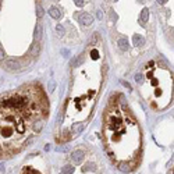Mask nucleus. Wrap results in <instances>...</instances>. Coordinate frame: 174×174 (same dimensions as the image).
<instances>
[{
  "label": "nucleus",
  "instance_id": "ddd939ff",
  "mask_svg": "<svg viewBox=\"0 0 174 174\" xmlns=\"http://www.w3.org/2000/svg\"><path fill=\"white\" fill-rule=\"evenodd\" d=\"M35 38H36L38 41L42 38V27H41V25H38L36 29H35Z\"/></svg>",
  "mask_w": 174,
  "mask_h": 174
},
{
  "label": "nucleus",
  "instance_id": "f03ea898",
  "mask_svg": "<svg viewBox=\"0 0 174 174\" xmlns=\"http://www.w3.org/2000/svg\"><path fill=\"white\" fill-rule=\"evenodd\" d=\"M103 138L106 151L114 163L130 162L132 169L137 167L142 148L141 128L121 100L111 99L103 114Z\"/></svg>",
  "mask_w": 174,
  "mask_h": 174
},
{
  "label": "nucleus",
  "instance_id": "2eb2a0df",
  "mask_svg": "<svg viewBox=\"0 0 174 174\" xmlns=\"http://www.w3.org/2000/svg\"><path fill=\"white\" fill-rule=\"evenodd\" d=\"M67 149H68V146H59V148H57L59 152H60V151H61V152H65Z\"/></svg>",
  "mask_w": 174,
  "mask_h": 174
},
{
  "label": "nucleus",
  "instance_id": "f257e3e1",
  "mask_svg": "<svg viewBox=\"0 0 174 174\" xmlns=\"http://www.w3.org/2000/svg\"><path fill=\"white\" fill-rule=\"evenodd\" d=\"M49 116V102L39 84H28L0 96V151L9 157L38 135Z\"/></svg>",
  "mask_w": 174,
  "mask_h": 174
},
{
  "label": "nucleus",
  "instance_id": "f3484780",
  "mask_svg": "<svg viewBox=\"0 0 174 174\" xmlns=\"http://www.w3.org/2000/svg\"><path fill=\"white\" fill-rule=\"evenodd\" d=\"M3 59H4V52L0 49V60H3Z\"/></svg>",
  "mask_w": 174,
  "mask_h": 174
},
{
  "label": "nucleus",
  "instance_id": "4468645a",
  "mask_svg": "<svg viewBox=\"0 0 174 174\" xmlns=\"http://www.w3.org/2000/svg\"><path fill=\"white\" fill-rule=\"evenodd\" d=\"M36 14H38V17H39V18L43 15V9H42V6H41V4L36 7Z\"/></svg>",
  "mask_w": 174,
  "mask_h": 174
},
{
  "label": "nucleus",
  "instance_id": "a211bd4d",
  "mask_svg": "<svg viewBox=\"0 0 174 174\" xmlns=\"http://www.w3.org/2000/svg\"><path fill=\"white\" fill-rule=\"evenodd\" d=\"M157 1H159V3H160V1H164V0H157Z\"/></svg>",
  "mask_w": 174,
  "mask_h": 174
},
{
  "label": "nucleus",
  "instance_id": "0eeeda50",
  "mask_svg": "<svg viewBox=\"0 0 174 174\" xmlns=\"http://www.w3.org/2000/svg\"><path fill=\"white\" fill-rule=\"evenodd\" d=\"M81 21L84 22V25H91V24L93 22V17H92L91 14H88V13H84V14L81 15Z\"/></svg>",
  "mask_w": 174,
  "mask_h": 174
},
{
  "label": "nucleus",
  "instance_id": "20e7f679",
  "mask_svg": "<svg viewBox=\"0 0 174 174\" xmlns=\"http://www.w3.org/2000/svg\"><path fill=\"white\" fill-rule=\"evenodd\" d=\"M71 160L75 164L82 163V160H84V152L82 151H74V152L71 153Z\"/></svg>",
  "mask_w": 174,
  "mask_h": 174
},
{
  "label": "nucleus",
  "instance_id": "6e6552de",
  "mask_svg": "<svg viewBox=\"0 0 174 174\" xmlns=\"http://www.w3.org/2000/svg\"><path fill=\"white\" fill-rule=\"evenodd\" d=\"M21 174H41L36 169H33V167H28V166H25L24 169H22Z\"/></svg>",
  "mask_w": 174,
  "mask_h": 174
},
{
  "label": "nucleus",
  "instance_id": "1a4fd4ad",
  "mask_svg": "<svg viewBox=\"0 0 174 174\" xmlns=\"http://www.w3.org/2000/svg\"><path fill=\"white\" fill-rule=\"evenodd\" d=\"M49 14H50L53 18H56V20H59V18H60V11L57 10L56 7H50V10H49Z\"/></svg>",
  "mask_w": 174,
  "mask_h": 174
},
{
  "label": "nucleus",
  "instance_id": "9d476101",
  "mask_svg": "<svg viewBox=\"0 0 174 174\" xmlns=\"http://www.w3.org/2000/svg\"><path fill=\"white\" fill-rule=\"evenodd\" d=\"M74 171V167L71 166V164H67L63 167V170H61V174H71Z\"/></svg>",
  "mask_w": 174,
  "mask_h": 174
},
{
  "label": "nucleus",
  "instance_id": "7ed1b4c3",
  "mask_svg": "<svg viewBox=\"0 0 174 174\" xmlns=\"http://www.w3.org/2000/svg\"><path fill=\"white\" fill-rule=\"evenodd\" d=\"M146 102L155 110L166 109L173 99V73L167 64L152 60L135 74Z\"/></svg>",
  "mask_w": 174,
  "mask_h": 174
},
{
  "label": "nucleus",
  "instance_id": "423d86ee",
  "mask_svg": "<svg viewBox=\"0 0 174 174\" xmlns=\"http://www.w3.org/2000/svg\"><path fill=\"white\" fill-rule=\"evenodd\" d=\"M117 166H119V170L120 171H123V173H130V171L134 170L130 162H119Z\"/></svg>",
  "mask_w": 174,
  "mask_h": 174
},
{
  "label": "nucleus",
  "instance_id": "39448f33",
  "mask_svg": "<svg viewBox=\"0 0 174 174\" xmlns=\"http://www.w3.org/2000/svg\"><path fill=\"white\" fill-rule=\"evenodd\" d=\"M3 67H4L6 70H9V71H15V70L20 68V64H18L15 60H7V61H4Z\"/></svg>",
  "mask_w": 174,
  "mask_h": 174
},
{
  "label": "nucleus",
  "instance_id": "f8f14e48",
  "mask_svg": "<svg viewBox=\"0 0 174 174\" xmlns=\"http://www.w3.org/2000/svg\"><path fill=\"white\" fill-rule=\"evenodd\" d=\"M148 18H149V11L143 10V11H142V14H141V22H142V24H143V22H146V21H148Z\"/></svg>",
  "mask_w": 174,
  "mask_h": 174
},
{
  "label": "nucleus",
  "instance_id": "9b49d317",
  "mask_svg": "<svg viewBox=\"0 0 174 174\" xmlns=\"http://www.w3.org/2000/svg\"><path fill=\"white\" fill-rule=\"evenodd\" d=\"M119 45H120V49L121 50H127L128 49V42L125 39H119Z\"/></svg>",
  "mask_w": 174,
  "mask_h": 174
},
{
  "label": "nucleus",
  "instance_id": "dca6fc26",
  "mask_svg": "<svg viewBox=\"0 0 174 174\" xmlns=\"http://www.w3.org/2000/svg\"><path fill=\"white\" fill-rule=\"evenodd\" d=\"M55 89V81H50V85H49V91H53Z\"/></svg>",
  "mask_w": 174,
  "mask_h": 174
}]
</instances>
